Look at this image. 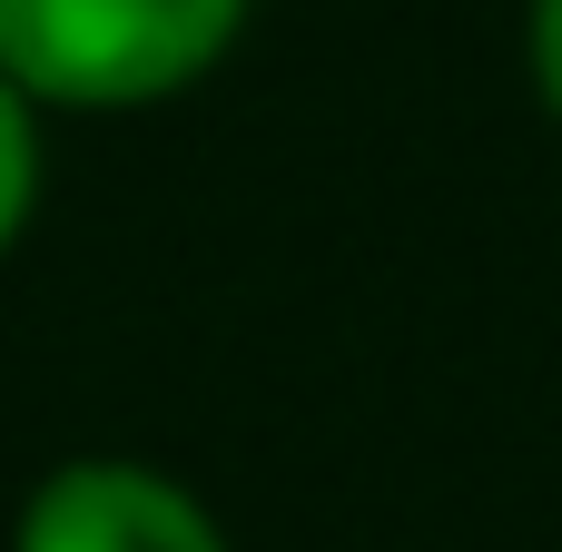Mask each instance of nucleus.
I'll list each match as a JSON object with an SVG mask.
<instances>
[{
    "label": "nucleus",
    "instance_id": "nucleus-1",
    "mask_svg": "<svg viewBox=\"0 0 562 552\" xmlns=\"http://www.w3.org/2000/svg\"><path fill=\"white\" fill-rule=\"evenodd\" d=\"M247 0H0V79L30 109H148L227 59Z\"/></svg>",
    "mask_w": 562,
    "mask_h": 552
},
{
    "label": "nucleus",
    "instance_id": "nucleus-2",
    "mask_svg": "<svg viewBox=\"0 0 562 552\" xmlns=\"http://www.w3.org/2000/svg\"><path fill=\"white\" fill-rule=\"evenodd\" d=\"M10 552H227L217 514L138 454H79L30 484Z\"/></svg>",
    "mask_w": 562,
    "mask_h": 552
},
{
    "label": "nucleus",
    "instance_id": "nucleus-3",
    "mask_svg": "<svg viewBox=\"0 0 562 552\" xmlns=\"http://www.w3.org/2000/svg\"><path fill=\"white\" fill-rule=\"evenodd\" d=\"M40 217V109L0 79V257L30 237Z\"/></svg>",
    "mask_w": 562,
    "mask_h": 552
},
{
    "label": "nucleus",
    "instance_id": "nucleus-4",
    "mask_svg": "<svg viewBox=\"0 0 562 552\" xmlns=\"http://www.w3.org/2000/svg\"><path fill=\"white\" fill-rule=\"evenodd\" d=\"M533 89L562 119V0H533Z\"/></svg>",
    "mask_w": 562,
    "mask_h": 552
}]
</instances>
